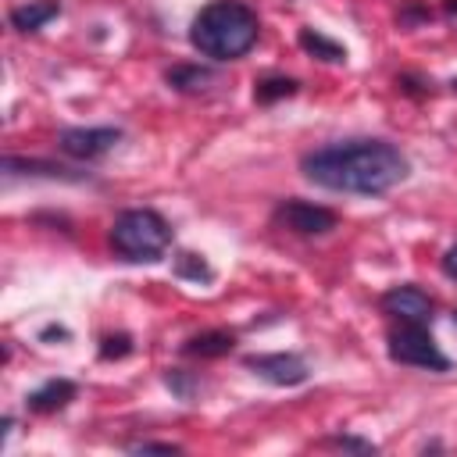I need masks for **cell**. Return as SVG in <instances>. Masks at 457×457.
I'll list each match as a JSON object with an SVG mask.
<instances>
[{
  "mask_svg": "<svg viewBox=\"0 0 457 457\" xmlns=\"http://www.w3.org/2000/svg\"><path fill=\"white\" fill-rule=\"evenodd\" d=\"M261 21L243 0H211L189 25V43L211 61H236L257 43Z\"/></svg>",
  "mask_w": 457,
  "mask_h": 457,
  "instance_id": "2",
  "label": "cell"
},
{
  "mask_svg": "<svg viewBox=\"0 0 457 457\" xmlns=\"http://www.w3.org/2000/svg\"><path fill=\"white\" fill-rule=\"evenodd\" d=\"M132 450H136V453H179L175 443H136Z\"/></svg>",
  "mask_w": 457,
  "mask_h": 457,
  "instance_id": "17",
  "label": "cell"
},
{
  "mask_svg": "<svg viewBox=\"0 0 457 457\" xmlns=\"http://www.w3.org/2000/svg\"><path fill=\"white\" fill-rule=\"evenodd\" d=\"M300 46L307 50V54H314V57H321V61H332V64H339V61H346V50L339 46V43H332V39H325L321 32H314V29H303L300 32Z\"/></svg>",
  "mask_w": 457,
  "mask_h": 457,
  "instance_id": "14",
  "label": "cell"
},
{
  "mask_svg": "<svg viewBox=\"0 0 457 457\" xmlns=\"http://www.w3.org/2000/svg\"><path fill=\"white\" fill-rule=\"evenodd\" d=\"M453 321H457V314H453Z\"/></svg>",
  "mask_w": 457,
  "mask_h": 457,
  "instance_id": "21",
  "label": "cell"
},
{
  "mask_svg": "<svg viewBox=\"0 0 457 457\" xmlns=\"http://www.w3.org/2000/svg\"><path fill=\"white\" fill-rule=\"evenodd\" d=\"M453 89H457V82H453Z\"/></svg>",
  "mask_w": 457,
  "mask_h": 457,
  "instance_id": "20",
  "label": "cell"
},
{
  "mask_svg": "<svg viewBox=\"0 0 457 457\" xmlns=\"http://www.w3.org/2000/svg\"><path fill=\"white\" fill-rule=\"evenodd\" d=\"M303 175L332 193L378 196L407 179V157L386 139H343L311 150L300 161Z\"/></svg>",
  "mask_w": 457,
  "mask_h": 457,
  "instance_id": "1",
  "label": "cell"
},
{
  "mask_svg": "<svg viewBox=\"0 0 457 457\" xmlns=\"http://www.w3.org/2000/svg\"><path fill=\"white\" fill-rule=\"evenodd\" d=\"M332 443H336V446H350V450H364V453L375 450V443H364V439H353V436H336Z\"/></svg>",
  "mask_w": 457,
  "mask_h": 457,
  "instance_id": "18",
  "label": "cell"
},
{
  "mask_svg": "<svg viewBox=\"0 0 457 457\" xmlns=\"http://www.w3.org/2000/svg\"><path fill=\"white\" fill-rule=\"evenodd\" d=\"M389 357L396 364L425 368V371H450V357L436 346L425 325H400L389 332Z\"/></svg>",
  "mask_w": 457,
  "mask_h": 457,
  "instance_id": "4",
  "label": "cell"
},
{
  "mask_svg": "<svg viewBox=\"0 0 457 457\" xmlns=\"http://www.w3.org/2000/svg\"><path fill=\"white\" fill-rule=\"evenodd\" d=\"M129 350H132L129 336H107L104 346H100V357H104V361H111V357H125Z\"/></svg>",
  "mask_w": 457,
  "mask_h": 457,
  "instance_id": "16",
  "label": "cell"
},
{
  "mask_svg": "<svg viewBox=\"0 0 457 457\" xmlns=\"http://www.w3.org/2000/svg\"><path fill=\"white\" fill-rule=\"evenodd\" d=\"M214 82V75L200 64H179L168 71V86H175L179 93H204Z\"/></svg>",
  "mask_w": 457,
  "mask_h": 457,
  "instance_id": "12",
  "label": "cell"
},
{
  "mask_svg": "<svg viewBox=\"0 0 457 457\" xmlns=\"http://www.w3.org/2000/svg\"><path fill=\"white\" fill-rule=\"evenodd\" d=\"M111 246L125 261H157L171 246V228L157 211H121L111 225Z\"/></svg>",
  "mask_w": 457,
  "mask_h": 457,
  "instance_id": "3",
  "label": "cell"
},
{
  "mask_svg": "<svg viewBox=\"0 0 457 457\" xmlns=\"http://www.w3.org/2000/svg\"><path fill=\"white\" fill-rule=\"evenodd\" d=\"M121 143V129H111V125H96V129H64L57 136V146L68 154V157H79V161H93V157H104L107 150H114Z\"/></svg>",
  "mask_w": 457,
  "mask_h": 457,
  "instance_id": "6",
  "label": "cell"
},
{
  "mask_svg": "<svg viewBox=\"0 0 457 457\" xmlns=\"http://www.w3.org/2000/svg\"><path fill=\"white\" fill-rule=\"evenodd\" d=\"M443 271H446L450 278H457V243H453V246L443 253Z\"/></svg>",
  "mask_w": 457,
  "mask_h": 457,
  "instance_id": "19",
  "label": "cell"
},
{
  "mask_svg": "<svg viewBox=\"0 0 457 457\" xmlns=\"http://www.w3.org/2000/svg\"><path fill=\"white\" fill-rule=\"evenodd\" d=\"M293 93H296V82H293V79H282V75L261 79L257 89H253V96H257L261 104H271V100H278V96H293Z\"/></svg>",
  "mask_w": 457,
  "mask_h": 457,
  "instance_id": "15",
  "label": "cell"
},
{
  "mask_svg": "<svg viewBox=\"0 0 457 457\" xmlns=\"http://www.w3.org/2000/svg\"><path fill=\"white\" fill-rule=\"evenodd\" d=\"M232 346H236V336L214 328V332H200V336H193L182 350H186L189 357H221V353H228Z\"/></svg>",
  "mask_w": 457,
  "mask_h": 457,
  "instance_id": "11",
  "label": "cell"
},
{
  "mask_svg": "<svg viewBox=\"0 0 457 457\" xmlns=\"http://www.w3.org/2000/svg\"><path fill=\"white\" fill-rule=\"evenodd\" d=\"M382 311L400 325H425L432 318V300L418 286H393L389 293H382Z\"/></svg>",
  "mask_w": 457,
  "mask_h": 457,
  "instance_id": "8",
  "label": "cell"
},
{
  "mask_svg": "<svg viewBox=\"0 0 457 457\" xmlns=\"http://www.w3.org/2000/svg\"><path fill=\"white\" fill-rule=\"evenodd\" d=\"M4 171H7V179H14V175H46V179H75V175H68V168H61V164H46V161H21V157H4Z\"/></svg>",
  "mask_w": 457,
  "mask_h": 457,
  "instance_id": "13",
  "label": "cell"
},
{
  "mask_svg": "<svg viewBox=\"0 0 457 457\" xmlns=\"http://www.w3.org/2000/svg\"><path fill=\"white\" fill-rule=\"evenodd\" d=\"M50 18H57V4H50V0H29V4H21V7L11 11V25L18 32H36Z\"/></svg>",
  "mask_w": 457,
  "mask_h": 457,
  "instance_id": "10",
  "label": "cell"
},
{
  "mask_svg": "<svg viewBox=\"0 0 457 457\" xmlns=\"http://www.w3.org/2000/svg\"><path fill=\"white\" fill-rule=\"evenodd\" d=\"M275 221L296 236H325L336 228V211L307 200H282L275 207Z\"/></svg>",
  "mask_w": 457,
  "mask_h": 457,
  "instance_id": "5",
  "label": "cell"
},
{
  "mask_svg": "<svg viewBox=\"0 0 457 457\" xmlns=\"http://www.w3.org/2000/svg\"><path fill=\"white\" fill-rule=\"evenodd\" d=\"M71 396H75V382H68V378H50V382H43L39 389H32V393L25 396V407L36 411V414H50V411L64 407Z\"/></svg>",
  "mask_w": 457,
  "mask_h": 457,
  "instance_id": "9",
  "label": "cell"
},
{
  "mask_svg": "<svg viewBox=\"0 0 457 457\" xmlns=\"http://www.w3.org/2000/svg\"><path fill=\"white\" fill-rule=\"evenodd\" d=\"M246 368H253L271 386H300L311 375V368L300 353H253V357H246Z\"/></svg>",
  "mask_w": 457,
  "mask_h": 457,
  "instance_id": "7",
  "label": "cell"
}]
</instances>
